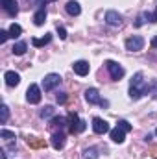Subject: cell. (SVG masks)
Returning <instances> with one entry per match:
<instances>
[{
  "mask_svg": "<svg viewBox=\"0 0 157 159\" xmlns=\"http://www.w3.org/2000/svg\"><path fill=\"white\" fill-rule=\"evenodd\" d=\"M152 46H154V48H157V35L154 37V41H152Z\"/></svg>",
  "mask_w": 157,
  "mask_h": 159,
  "instance_id": "obj_35",
  "label": "cell"
},
{
  "mask_svg": "<svg viewBox=\"0 0 157 159\" xmlns=\"http://www.w3.org/2000/svg\"><path fill=\"white\" fill-rule=\"evenodd\" d=\"M7 32H9V37H13V39H15V37H19V35L22 34V28H20L19 24H15V22H13V24L9 26V30H7Z\"/></svg>",
  "mask_w": 157,
  "mask_h": 159,
  "instance_id": "obj_25",
  "label": "cell"
},
{
  "mask_svg": "<svg viewBox=\"0 0 157 159\" xmlns=\"http://www.w3.org/2000/svg\"><path fill=\"white\" fill-rule=\"evenodd\" d=\"M44 20H46V7H39L35 11V15H34V24L35 26H43Z\"/></svg>",
  "mask_w": 157,
  "mask_h": 159,
  "instance_id": "obj_18",
  "label": "cell"
},
{
  "mask_svg": "<svg viewBox=\"0 0 157 159\" xmlns=\"http://www.w3.org/2000/svg\"><path fill=\"white\" fill-rule=\"evenodd\" d=\"M142 46H144V39L141 35H133V37L126 39V50H129V52H139V50H142Z\"/></svg>",
  "mask_w": 157,
  "mask_h": 159,
  "instance_id": "obj_6",
  "label": "cell"
},
{
  "mask_svg": "<svg viewBox=\"0 0 157 159\" xmlns=\"http://www.w3.org/2000/svg\"><path fill=\"white\" fill-rule=\"evenodd\" d=\"M105 22L109 24V26H120L122 24V15L120 13H117L115 9H109L107 13H105Z\"/></svg>",
  "mask_w": 157,
  "mask_h": 159,
  "instance_id": "obj_11",
  "label": "cell"
},
{
  "mask_svg": "<svg viewBox=\"0 0 157 159\" xmlns=\"http://www.w3.org/2000/svg\"><path fill=\"white\" fill-rule=\"evenodd\" d=\"M26 144H28L30 148H34V150H37V148H44V146H46L44 139H39V137H28V139H26Z\"/></svg>",
  "mask_w": 157,
  "mask_h": 159,
  "instance_id": "obj_19",
  "label": "cell"
},
{
  "mask_svg": "<svg viewBox=\"0 0 157 159\" xmlns=\"http://www.w3.org/2000/svg\"><path fill=\"white\" fill-rule=\"evenodd\" d=\"M85 128H87V122L85 120H81L78 117V113H69V131L72 133V135H78L81 131H85Z\"/></svg>",
  "mask_w": 157,
  "mask_h": 159,
  "instance_id": "obj_2",
  "label": "cell"
},
{
  "mask_svg": "<svg viewBox=\"0 0 157 159\" xmlns=\"http://www.w3.org/2000/svg\"><path fill=\"white\" fill-rule=\"evenodd\" d=\"M50 122H52V124H50L52 128H59V129H61V128H65V126H67V122H69V120L63 119V117H54V119H50Z\"/></svg>",
  "mask_w": 157,
  "mask_h": 159,
  "instance_id": "obj_23",
  "label": "cell"
},
{
  "mask_svg": "<svg viewBox=\"0 0 157 159\" xmlns=\"http://www.w3.org/2000/svg\"><path fill=\"white\" fill-rule=\"evenodd\" d=\"M50 41H52V35H50V34H46L43 39H37V37H34V39H32V44H34V46H37V48H41V46L48 44Z\"/></svg>",
  "mask_w": 157,
  "mask_h": 159,
  "instance_id": "obj_22",
  "label": "cell"
},
{
  "mask_svg": "<svg viewBox=\"0 0 157 159\" xmlns=\"http://www.w3.org/2000/svg\"><path fill=\"white\" fill-rule=\"evenodd\" d=\"M65 9H67V13H69L70 17H78L79 13H81V6H79L76 0H69L67 6H65Z\"/></svg>",
  "mask_w": 157,
  "mask_h": 159,
  "instance_id": "obj_15",
  "label": "cell"
},
{
  "mask_svg": "<svg viewBox=\"0 0 157 159\" xmlns=\"http://www.w3.org/2000/svg\"><path fill=\"white\" fill-rule=\"evenodd\" d=\"M56 100H57V104H65L67 102V93H57Z\"/></svg>",
  "mask_w": 157,
  "mask_h": 159,
  "instance_id": "obj_31",
  "label": "cell"
},
{
  "mask_svg": "<svg viewBox=\"0 0 157 159\" xmlns=\"http://www.w3.org/2000/svg\"><path fill=\"white\" fill-rule=\"evenodd\" d=\"M0 111H2L0 122H2V124H6V122H7V117H9V107H7L6 104H2V109H0Z\"/></svg>",
  "mask_w": 157,
  "mask_h": 159,
  "instance_id": "obj_26",
  "label": "cell"
},
{
  "mask_svg": "<svg viewBox=\"0 0 157 159\" xmlns=\"http://www.w3.org/2000/svg\"><path fill=\"white\" fill-rule=\"evenodd\" d=\"M50 143H52V146H54L56 150H63V148H65V143H67V137H65L63 131H59V133L56 131V133L52 135V141H50Z\"/></svg>",
  "mask_w": 157,
  "mask_h": 159,
  "instance_id": "obj_12",
  "label": "cell"
},
{
  "mask_svg": "<svg viewBox=\"0 0 157 159\" xmlns=\"http://www.w3.org/2000/svg\"><path fill=\"white\" fill-rule=\"evenodd\" d=\"M26 100L30 102V104H39L41 102V89L37 83H32L30 87H28V91H26Z\"/></svg>",
  "mask_w": 157,
  "mask_h": 159,
  "instance_id": "obj_7",
  "label": "cell"
},
{
  "mask_svg": "<svg viewBox=\"0 0 157 159\" xmlns=\"http://www.w3.org/2000/svg\"><path fill=\"white\" fill-rule=\"evenodd\" d=\"M26 50H28V44H26L24 41L15 43V44H13V48H11V52H13L15 56H22V54H26Z\"/></svg>",
  "mask_w": 157,
  "mask_h": 159,
  "instance_id": "obj_20",
  "label": "cell"
},
{
  "mask_svg": "<svg viewBox=\"0 0 157 159\" xmlns=\"http://www.w3.org/2000/svg\"><path fill=\"white\" fill-rule=\"evenodd\" d=\"M0 159H7V154H6V150H0Z\"/></svg>",
  "mask_w": 157,
  "mask_h": 159,
  "instance_id": "obj_34",
  "label": "cell"
},
{
  "mask_svg": "<svg viewBox=\"0 0 157 159\" xmlns=\"http://www.w3.org/2000/svg\"><path fill=\"white\" fill-rule=\"evenodd\" d=\"M85 100H87L89 104H100L102 107H107V100H102L98 89H94V87H91V89L85 91Z\"/></svg>",
  "mask_w": 157,
  "mask_h": 159,
  "instance_id": "obj_5",
  "label": "cell"
},
{
  "mask_svg": "<svg viewBox=\"0 0 157 159\" xmlns=\"http://www.w3.org/2000/svg\"><path fill=\"white\" fill-rule=\"evenodd\" d=\"M155 135H157V129H155Z\"/></svg>",
  "mask_w": 157,
  "mask_h": 159,
  "instance_id": "obj_37",
  "label": "cell"
},
{
  "mask_svg": "<svg viewBox=\"0 0 157 159\" xmlns=\"http://www.w3.org/2000/svg\"><path fill=\"white\" fill-rule=\"evenodd\" d=\"M148 93H150V94H152V96L157 100V80H154V81L148 85Z\"/></svg>",
  "mask_w": 157,
  "mask_h": 159,
  "instance_id": "obj_27",
  "label": "cell"
},
{
  "mask_svg": "<svg viewBox=\"0 0 157 159\" xmlns=\"http://www.w3.org/2000/svg\"><path fill=\"white\" fill-rule=\"evenodd\" d=\"M150 156L152 157H157V146L154 144V146H150Z\"/></svg>",
  "mask_w": 157,
  "mask_h": 159,
  "instance_id": "obj_33",
  "label": "cell"
},
{
  "mask_svg": "<svg viewBox=\"0 0 157 159\" xmlns=\"http://www.w3.org/2000/svg\"><path fill=\"white\" fill-rule=\"evenodd\" d=\"M4 80H6V85H7V87H17V85L20 83V76H19L15 70H7V72L4 74Z\"/></svg>",
  "mask_w": 157,
  "mask_h": 159,
  "instance_id": "obj_14",
  "label": "cell"
},
{
  "mask_svg": "<svg viewBox=\"0 0 157 159\" xmlns=\"http://www.w3.org/2000/svg\"><path fill=\"white\" fill-rule=\"evenodd\" d=\"M118 126L124 129V131H131V124L128 120H118Z\"/></svg>",
  "mask_w": 157,
  "mask_h": 159,
  "instance_id": "obj_28",
  "label": "cell"
},
{
  "mask_svg": "<svg viewBox=\"0 0 157 159\" xmlns=\"http://www.w3.org/2000/svg\"><path fill=\"white\" fill-rule=\"evenodd\" d=\"M98 157H100V150L96 146H91V148L83 150V159H98Z\"/></svg>",
  "mask_w": 157,
  "mask_h": 159,
  "instance_id": "obj_21",
  "label": "cell"
},
{
  "mask_svg": "<svg viewBox=\"0 0 157 159\" xmlns=\"http://www.w3.org/2000/svg\"><path fill=\"white\" fill-rule=\"evenodd\" d=\"M0 4H2L4 11H6L9 17H15V15L19 13V4H17V0H0Z\"/></svg>",
  "mask_w": 157,
  "mask_h": 159,
  "instance_id": "obj_10",
  "label": "cell"
},
{
  "mask_svg": "<svg viewBox=\"0 0 157 159\" xmlns=\"http://www.w3.org/2000/svg\"><path fill=\"white\" fill-rule=\"evenodd\" d=\"M41 119H54V107H52V106H44V107H43V109H41Z\"/></svg>",
  "mask_w": 157,
  "mask_h": 159,
  "instance_id": "obj_24",
  "label": "cell"
},
{
  "mask_svg": "<svg viewBox=\"0 0 157 159\" xmlns=\"http://www.w3.org/2000/svg\"><path fill=\"white\" fill-rule=\"evenodd\" d=\"M92 129H94V133H98V135H104V133L111 131V129H109V124L104 119H100V117H94V119H92Z\"/></svg>",
  "mask_w": 157,
  "mask_h": 159,
  "instance_id": "obj_9",
  "label": "cell"
},
{
  "mask_svg": "<svg viewBox=\"0 0 157 159\" xmlns=\"http://www.w3.org/2000/svg\"><path fill=\"white\" fill-rule=\"evenodd\" d=\"M48 2H56V0H48Z\"/></svg>",
  "mask_w": 157,
  "mask_h": 159,
  "instance_id": "obj_36",
  "label": "cell"
},
{
  "mask_svg": "<svg viewBox=\"0 0 157 159\" xmlns=\"http://www.w3.org/2000/svg\"><path fill=\"white\" fill-rule=\"evenodd\" d=\"M57 34H59V39H67V30H65V26H57Z\"/></svg>",
  "mask_w": 157,
  "mask_h": 159,
  "instance_id": "obj_32",
  "label": "cell"
},
{
  "mask_svg": "<svg viewBox=\"0 0 157 159\" xmlns=\"http://www.w3.org/2000/svg\"><path fill=\"white\" fill-rule=\"evenodd\" d=\"M109 135H111V141H113V143L120 144V143H124V135H126V131H124L120 126H117L115 129H111V131H109Z\"/></svg>",
  "mask_w": 157,
  "mask_h": 159,
  "instance_id": "obj_16",
  "label": "cell"
},
{
  "mask_svg": "<svg viewBox=\"0 0 157 159\" xmlns=\"http://www.w3.org/2000/svg\"><path fill=\"white\" fill-rule=\"evenodd\" d=\"M32 6H39V7H44L46 4H48V0H28Z\"/></svg>",
  "mask_w": 157,
  "mask_h": 159,
  "instance_id": "obj_30",
  "label": "cell"
},
{
  "mask_svg": "<svg viewBox=\"0 0 157 159\" xmlns=\"http://www.w3.org/2000/svg\"><path fill=\"white\" fill-rule=\"evenodd\" d=\"M105 69L109 70V74H111V78L113 80H122L124 78V74H126L124 67H122L120 63H117V61H113V59L105 61Z\"/></svg>",
  "mask_w": 157,
  "mask_h": 159,
  "instance_id": "obj_3",
  "label": "cell"
},
{
  "mask_svg": "<svg viewBox=\"0 0 157 159\" xmlns=\"http://www.w3.org/2000/svg\"><path fill=\"white\" fill-rule=\"evenodd\" d=\"M7 39H9V32H6V30H0V44H4Z\"/></svg>",
  "mask_w": 157,
  "mask_h": 159,
  "instance_id": "obj_29",
  "label": "cell"
},
{
  "mask_svg": "<svg viewBox=\"0 0 157 159\" xmlns=\"http://www.w3.org/2000/svg\"><path fill=\"white\" fill-rule=\"evenodd\" d=\"M0 137H2L6 143H9V146H7V148H13V146H15V139H17V137H15V133H13V131H9V129H4V128H2V129H0Z\"/></svg>",
  "mask_w": 157,
  "mask_h": 159,
  "instance_id": "obj_17",
  "label": "cell"
},
{
  "mask_svg": "<svg viewBox=\"0 0 157 159\" xmlns=\"http://www.w3.org/2000/svg\"><path fill=\"white\" fill-rule=\"evenodd\" d=\"M142 78H144L142 72H135V76L131 78V83H129V98L131 100H139L148 93V83H144Z\"/></svg>",
  "mask_w": 157,
  "mask_h": 159,
  "instance_id": "obj_1",
  "label": "cell"
},
{
  "mask_svg": "<svg viewBox=\"0 0 157 159\" xmlns=\"http://www.w3.org/2000/svg\"><path fill=\"white\" fill-rule=\"evenodd\" d=\"M59 83H61V76L56 74V72H50V74H46L44 80H43V89H44V93H48V91L56 89Z\"/></svg>",
  "mask_w": 157,
  "mask_h": 159,
  "instance_id": "obj_4",
  "label": "cell"
},
{
  "mask_svg": "<svg viewBox=\"0 0 157 159\" xmlns=\"http://www.w3.org/2000/svg\"><path fill=\"white\" fill-rule=\"evenodd\" d=\"M72 69H74V72H76L78 76H87V74H89V70H91V67H89V63H87L85 59L76 61V63L72 65Z\"/></svg>",
  "mask_w": 157,
  "mask_h": 159,
  "instance_id": "obj_13",
  "label": "cell"
},
{
  "mask_svg": "<svg viewBox=\"0 0 157 159\" xmlns=\"http://www.w3.org/2000/svg\"><path fill=\"white\" fill-rule=\"evenodd\" d=\"M144 22H157V6H155V9H154V13H148V11H142L139 17H137V22H135V26L139 28V26H142Z\"/></svg>",
  "mask_w": 157,
  "mask_h": 159,
  "instance_id": "obj_8",
  "label": "cell"
}]
</instances>
